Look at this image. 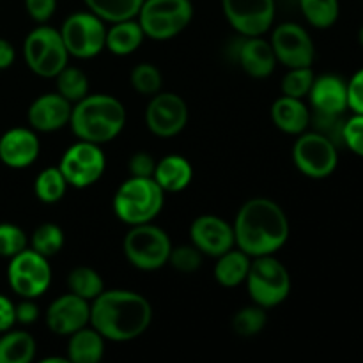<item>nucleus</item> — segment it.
<instances>
[{"mask_svg":"<svg viewBox=\"0 0 363 363\" xmlns=\"http://www.w3.org/2000/svg\"><path fill=\"white\" fill-rule=\"evenodd\" d=\"M152 308L142 294L131 291H103L91 305V325L103 339L128 342L149 328Z\"/></svg>","mask_w":363,"mask_h":363,"instance_id":"nucleus-1","label":"nucleus"},{"mask_svg":"<svg viewBox=\"0 0 363 363\" xmlns=\"http://www.w3.org/2000/svg\"><path fill=\"white\" fill-rule=\"evenodd\" d=\"M233 229L238 248L250 257L275 254L289 238L286 213L269 199L245 202L238 211Z\"/></svg>","mask_w":363,"mask_h":363,"instance_id":"nucleus-2","label":"nucleus"},{"mask_svg":"<svg viewBox=\"0 0 363 363\" xmlns=\"http://www.w3.org/2000/svg\"><path fill=\"white\" fill-rule=\"evenodd\" d=\"M69 124L80 140L105 144L123 131L126 124V110L113 96H85L71 110Z\"/></svg>","mask_w":363,"mask_h":363,"instance_id":"nucleus-3","label":"nucleus"},{"mask_svg":"<svg viewBox=\"0 0 363 363\" xmlns=\"http://www.w3.org/2000/svg\"><path fill=\"white\" fill-rule=\"evenodd\" d=\"M165 191L152 177H135L124 181L113 197V211L128 225L149 223L163 208Z\"/></svg>","mask_w":363,"mask_h":363,"instance_id":"nucleus-4","label":"nucleus"},{"mask_svg":"<svg viewBox=\"0 0 363 363\" xmlns=\"http://www.w3.org/2000/svg\"><path fill=\"white\" fill-rule=\"evenodd\" d=\"M194 18L190 0H144L138 13V23L147 38L167 41L176 38Z\"/></svg>","mask_w":363,"mask_h":363,"instance_id":"nucleus-5","label":"nucleus"},{"mask_svg":"<svg viewBox=\"0 0 363 363\" xmlns=\"http://www.w3.org/2000/svg\"><path fill=\"white\" fill-rule=\"evenodd\" d=\"M248 294L255 305L272 308L282 303L291 291V277L286 266L272 255L255 257L247 275Z\"/></svg>","mask_w":363,"mask_h":363,"instance_id":"nucleus-6","label":"nucleus"},{"mask_svg":"<svg viewBox=\"0 0 363 363\" xmlns=\"http://www.w3.org/2000/svg\"><path fill=\"white\" fill-rule=\"evenodd\" d=\"M172 243L165 230L151 223L133 225L124 238L126 259L138 269L155 272L169 262Z\"/></svg>","mask_w":363,"mask_h":363,"instance_id":"nucleus-7","label":"nucleus"},{"mask_svg":"<svg viewBox=\"0 0 363 363\" xmlns=\"http://www.w3.org/2000/svg\"><path fill=\"white\" fill-rule=\"evenodd\" d=\"M23 55L27 66L35 74L43 78H55L67 66L69 53H67L60 32L43 25L27 35Z\"/></svg>","mask_w":363,"mask_h":363,"instance_id":"nucleus-8","label":"nucleus"},{"mask_svg":"<svg viewBox=\"0 0 363 363\" xmlns=\"http://www.w3.org/2000/svg\"><path fill=\"white\" fill-rule=\"evenodd\" d=\"M294 165L312 179H325L339 165V147L318 131L301 133L293 147Z\"/></svg>","mask_w":363,"mask_h":363,"instance_id":"nucleus-9","label":"nucleus"},{"mask_svg":"<svg viewBox=\"0 0 363 363\" xmlns=\"http://www.w3.org/2000/svg\"><path fill=\"white\" fill-rule=\"evenodd\" d=\"M9 286L18 296L34 300L46 293L52 282V268L46 257L35 250L20 252L11 257V264L7 268Z\"/></svg>","mask_w":363,"mask_h":363,"instance_id":"nucleus-10","label":"nucleus"},{"mask_svg":"<svg viewBox=\"0 0 363 363\" xmlns=\"http://www.w3.org/2000/svg\"><path fill=\"white\" fill-rule=\"evenodd\" d=\"M60 35L69 55L92 59L105 48L106 28L94 13H74L64 21Z\"/></svg>","mask_w":363,"mask_h":363,"instance_id":"nucleus-11","label":"nucleus"},{"mask_svg":"<svg viewBox=\"0 0 363 363\" xmlns=\"http://www.w3.org/2000/svg\"><path fill=\"white\" fill-rule=\"evenodd\" d=\"M105 155L99 144L80 140L66 149L59 163L67 184L74 188H87L94 184L105 172Z\"/></svg>","mask_w":363,"mask_h":363,"instance_id":"nucleus-12","label":"nucleus"},{"mask_svg":"<svg viewBox=\"0 0 363 363\" xmlns=\"http://www.w3.org/2000/svg\"><path fill=\"white\" fill-rule=\"evenodd\" d=\"M222 6L230 27L245 38L262 35L275 18V0H222Z\"/></svg>","mask_w":363,"mask_h":363,"instance_id":"nucleus-13","label":"nucleus"},{"mask_svg":"<svg viewBox=\"0 0 363 363\" xmlns=\"http://www.w3.org/2000/svg\"><path fill=\"white\" fill-rule=\"evenodd\" d=\"M188 123L186 103L174 92H156L145 110V124L149 131L160 138L176 137Z\"/></svg>","mask_w":363,"mask_h":363,"instance_id":"nucleus-14","label":"nucleus"},{"mask_svg":"<svg viewBox=\"0 0 363 363\" xmlns=\"http://www.w3.org/2000/svg\"><path fill=\"white\" fill-rule=\"evenodd\" d=\"M272 48L277 60L291 67H311L314 62L315 48L312 38L301 25L282 23L275 28Z\"/></svg>","mask_w":363,"mask_h":363,"instance_id":"nucleus-15","label":"nucleus"},{"mask_svg":"<svg viewBox=\"0 0 363 363\" xmlns=\"http://www.w3.org/2000/svg\"><path fill=\"white\" fill-rule=\"evenodd\" d=\"M91 321V305L87 300L69 293L57 298L46 311V325L57 335H71L85 328Z\"/></svg>","mask_w":363,"mask_h":363,"instance_id":"nucleus-16","label":"nucleus"},{"mask_svg":"<svg viewBox=\"0 0 363 363\" xmlns=\"http://www.w3.org/2000/svg\"><path fill=\"white\" fill-rule=\"evenodd\" d=\"M190 238L202 254L211 257H220L236 245L233 227L225 220L213 215L195 218L190 227Z\"/></svg>","mask_w":363,"mask_h":363,"instance_id":"nucleus-17","label":"nucleus"},{"mask_svg":"<svg viewBox=\"0 0 363 363\" xmlns=\"http://www.w3.org/2000/svg\"><path fill=\"white\" fill-rule=\"evenodd\" d=\"M39 138L27 128H13L0 137V160L11 169H25L38 160Z\"/></svg>","mask_w":363,"mask_h":363,"instance_id":"nucleus-18","label":"nucleus"},{"mask_svg":"<svg viewBox=\"0 0 363 363\" xmlns=\"http://www.w3.org/2000/svg\"><path fill=\"white\" fill-rule=\"evenodd\" d=\"M308 98L318 113L344 116L347 110V82L337 74H321L314 78Z\"/></svg>","mask_w":363,"mask_h":363,"instance_id":"nucleus-19","label":"nucleus"},{"mask_svg":"<svg viewBox=\"0 0 363 363\" xmlns=\"http://www.w3.org/2000/svg\"><path fill=\"white\" fill-rule=\"evenodd\" d=\"M71 101L64 96L45 94L39 96L28 108V123L38 131H55L66 126L71 117Z\"/></svg>","mask_w":363,"mask_h":363,"instance_id":"nucleus-20","label":"nucleus"},{"mask_svg":"<svg viewBox=\"0 0 363 363\" xmlns=\"http://www.w3.org/2000/svg\"><path fill=\"white\" fill-rule=\"evenodd\" d=\"M238 60H240L241 67L254 78L269 77L277 64L272 43L264 41L259 35L241 41L240 48H238Z\"/></svg>","mask_w":363,"mask_h":363,"instance_id":"nucleus-21","label":"nucleus"},{"mask_svg":"<svg viewBox=\"0 0 363 363\" xmlns=\"http://www.w3.org/2000/svg\"><path fill=\"white\" fill-rule=\"evenodd\" d=\"M272 119L279 130L289 135H301L311 124V112L301 99L282 96L273 103Z\"/></svg>","mask_w":363,"mask_h":363,"instance_id":"nucleus-22","label":"nucleus"},{"mask_svg":"<svg viewBox=\"0 0 363 363\" xmlns=\"http://www.w3.org/2000/svg\"><path fill=\"white\" fill-rule=\"evenodd\" d=\"M191 177H194V169L190 162L177 155H170L156 163L155 174H152V179L160 184L163 191H169V194L184 190L190 184Z\"/></svg>","mask_w":363,"mask_h":363,"instance_id":"nucleus-23","label":"nucleus"},{"mask_svg":"<svg viewBox=\"0 0 363 363\" xmlns=\"http://www.w3.org/2000/svg\"><path fill=\"white\" fill-rule=\"evenodd\" d=\"M105 344L94 328H82L71 333L67 344V360L73 363H98L103 358Z\"/></svg>","mask_w":363,"mask_h":363,"instance_id":"nucleus-24","label":"nucleus"},{"mask_svg":"<svg viewBox=\"0 0 363 363\" xmlns=\"http://www.w3.org/2000/svg\"><path fill=\"white\" fill-rule=\"evenodd\" d=\"M144 38L145 34L138 21H117L110 27V30H106L105 46L113 55H130L142 45Z\"/></svg>","mask_w":363,"mask_h":363,"instance_id":"nucleus-25","label":"nucleus"},{"mask_svg":"<svg viewBox=\"0 0 363 363\" xmlns=\"http://www.w3.org/2000/svg\"><path fill=\"white\" fill-rule=\"evenodd\" d=\"M250 255L245 254L243 250L225 252L220 255L218 262L215 266V279L220 286L223 287H236L247 280L248 272H250Z\"/></svg>","mask_w":363,"mask_h":363,"instance_id":"nucleus-26","label":"nucleus"},{"mask_svg":"<svg viewBox=\"0 0 363 363\" xmlns=\"http://www.w3.org/2000/svg\"><path fill=\"white\" fill-rule=\"evenodd\" d=\"M35 357V340L27 332H9L0 337V363H28Z\"/></svg>","mask_w":363,"mask_h":363,"instance_id":"nucleus-27","label":"nucleus"},{"mask_svg":"<svg viewBox=\"0 0 363 363\" xmlns=\"http://www.w3.org/2000/svg\"><path fill=\"white\" fill-rule=\"evenodd\" d=\"M85 4L103 21L117 23L138 16L144 0H85Z\"/></svg>","mask_w":363,"mask_h":363,"instance_id":"nucleus-28","label":"nucleus"},{"mask_svg":"<svg viewBox=\"0 0 363 363\" xmlns=\"http://www.w3.org/2000/svg\"><path fill=\"white\" fill-rule=\"evenodd\" d=\"M300 7L305 20L315 28H330L339 20V0H300Z\"/></svg>","mask_w":363,"mask_h":363,"instance_id":"nucleus-29","label":"nucleus"},{"mask_svg":"<svg viewBox=\"0 0 363 363\" xmlns=\"http://www.w3.org/2000/svg\"><path fill=\"white\" fill-rule=\"evenodd\" d=\"M67 287L73 294L84 298V300H94L103 293V280L98 272L89 266H78L67 277Z\"/></svg>","mask_w":363,"mask_h":363,"instance_id":"nucleus-30","label":"nucleus"},{"mask_svg":"<svg viewBox=\"0 0 363 363\" xmlns=\"http://www.w3.org/2000/svg\"><path fill=\"white\" fill-rule=\"evenodd\" d=\"M66 179H64L62 172L60 169H45L38 177H35V183H34V191H35V197L39 199L41 202L45 204H53V202L60 201L66 194Z\"/></svg>","mask_w":363,"mask_h":363,"instance_id":"nucleus-31","label":"nucleus"},{"mask_svg":"<svg viewBox=\"0 0 363 363\" xmlns=\"http://www.w3.org/2000/svg\"><path fill=\"white\" fill-rule=\"evenodd\" d=\"M57 91L67 101H80L89 92V82L84 71L66 66L57 74Z\"/></svg>","mask_w":363,"mask_h":363,"instance_id":"nucleus-32","label":"nucleus"},{"mask_svg":"<svg viewBox=\"0 0 363 363\" xmlns=\"http://www.w3.org/2000/svg\"><path fill=\"white\" fill-rule=\"evenodd\" d=\"M64 247V233L55 223H43L32 234V250L41 254L43 257H52L59 254Z\"/></svg>","mask_w":363,"mask_h":363,"instance_id":"nucleus-33","label":"nucleus"},{"mask_svg":"<svg viewBox=\"0 0 363 363\" xmlns=\"http://www.w3.org/2000/svg\"><path fill=\"white\" fill-rule=\"evenodd\" d=\"M266 311L259 305L255 307H245L234 315L233 328L241 337H254L266 326Z\"/></svg>","mask_w":363,"mask_h":363,"instance_id":"nucleus-34","label":"nucleus"},{"mask_svg":"<svg viewBox=\"0 0 363 363\" xmlns=\"http://www.w3.org/2000/svg\"><path fill=\"white\" fill-rule=\"evenodd\" d=\"M314 71L311 67H291L289 73L282 80L284 96L289 98H305L311 92L312 84H314Z\"/></svg>","mask_w":363,"mask_h":363,"instance_id":"nucleus-35","label":"nucleus"},{"mask_svg":"<svg viewBox=\"0 0 363 363\" xmlns=\"http://www.w3.org/2000/svg\"><path fill=\"white\" fill-rule=\"evenodd\" d=\"M131 85L140 94H156L160 87H162V73L152 64L142 62L131 71Z\"/></svg>","mask_w":363,"mask_h":363,"instance_id":"nucleus-36","label":"nucleus"},{"mask_svg":"<svg viewBox=\"0 0 363 363\" xmlns=\"http://www.w3.org/2000/svg\"><path fill=\"white\" fill-rule=\"evenodd\" d=\"M27 248V236L13 223H0V257H14Z\"/></svg>","mask_w":363,"mask_h":363,"instance_id":"nucleus-37","label":"nucleus"},{"mask_svg":"<svg viewBox=\"0 0 363 363\" xmlns=\"http://www.w3.org/2000/svg\"><path fill=\"white\" fill-rule=\"evenodd\" d=\"M169 262L172 264L174 269L183 273H191L195 269L201 268L202 264V252L197 247H190V245H184V247H177L170 250Z\"/></svg>","mask_w":363,"mask_h":363,"instance_id":"nucleus-38","label":"nucleus"},{"mask_svg":"<svg viewBox=\"0 0 363 363\" xmlns=\"http://www.w3.org/2000/svg\"><path fill=\"white\" fill-rule=\"evenodd\" d=\"M342 144L353 155L363 158V113H354L353 117L344 121Z\"/></svg>","mask_w":363,"mask_h":363,"instance_id":"nucleus-39","label":"nucleus"},{"mask_svg":"<svg viewBox=\"0 0 363 363\" xmlns=\"http://www.w3.org/2000/svg\"><path fill=\"white\" fill-rule=\"evenodd\" d=\"M347 108L353 113H363V67L347 82Z\"/></svg>","mask_w":363,"mask_h":363,"instance_id":"nucleus-40","label":"nucleus"},{"mask_svg":"<svg viewBox=\"0 0 363 363\" xmlns=\"http://www.w3.org/2000/svg\"><path fill=\"white\" fill-rule=\"evenodd\" d=\"M25 7H27V13L30 14L32 20L43 23L53 16L57 0H25Z\"/></svg>","mask_w":363,"mask_h":363,"instance_id":"nucleus-41","label":"nucleus"},{"mask_svg":"<svg viewBox=\"0 0 363 363\" xmlns=\"http://www.w3.org/2000/svg\"><path fill=\"white\" fill-rule=\"evenodd\" d=\"M156 169V162L147 152H137L130 160V172L135 177H152Z\"/></svg>","mask_w":363,"mask_h":363,"instance_id":"nucleus-42","label":"nucleus"},{"mask_svg":"<svg viewBox=\"0 0 363 363\" xmlns=\"http://www.w3.org/2000/svg\"><path fill=\"white\" fill-rule=\"evenodd\" d=\"M14 315H16V323L34 325L39 318V308L34 301L25 298V301H21L20 305H14Z\"/></svg>","mask_w":363,"mask_h":363,"instance_id":"nucleus-43","label":"nucleus"},{"mask_svg":"<svg viewBox=\"0 0 363 363\" xmlns=\"http://www.w3.org/2000/svg\"><path fill=\"white\" fill-rule=\"evenodd\" d=\"M14 323H16V315H14L13 301L0 294V333H6L7 330H11Z\"/></svg>","mask_w":363,"mask_h":363,"instance_id":"nucleus-44","label":"nucleus"},{"mask_svg":"<svg viewBox=\"0 0 363 363\" xmlns=\"http://www.w3.org/2000/svg\"><path fill=\"white\" fill-rule=\"evenodd\" d=\"M14 62V48L9 41L0 39V69H7Z\"/></svg>","mask_w":363,"mask_h":363,"instance_id":"nucleus-45","label":"nucleus"},{"mask_svg":"<svg viewBox=\"0 0 363 363\" xmlns=\"http://www.w3.org/2000/svg\"><path fill=\"white\" fill-rule=\"evenodd\" d=\"M358 43H360V46L363 48V25L360 27V30H358Z\"/></svg>","mask_w":363,"mask_h":363,"instance_id":"nucleus-46","label":"nucleus"}]
</instances>
